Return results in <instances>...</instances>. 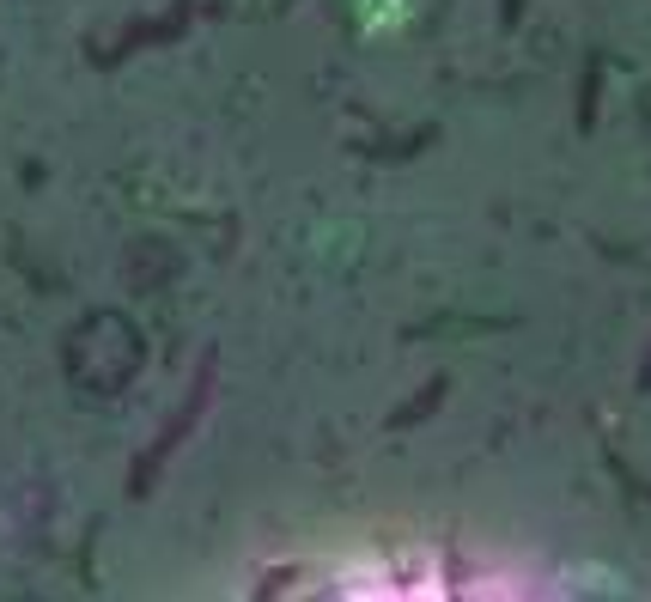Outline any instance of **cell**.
Segmentation results:
<instances>
[{"instance_id":"1","label":"cell","mask_w":651,"mask_h":602,"mask_svg":"<svg viewBox=\"0 0 651 602\" xmlns=\"http://www.w3.org/2000/svg\"><path fill=\"white\" fill-rule=\"evenodd\" d=\"M262 602H566L512 572H487L469 560H347L311 578L280 584Z\"/></svg>"}]
</instances>
